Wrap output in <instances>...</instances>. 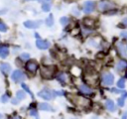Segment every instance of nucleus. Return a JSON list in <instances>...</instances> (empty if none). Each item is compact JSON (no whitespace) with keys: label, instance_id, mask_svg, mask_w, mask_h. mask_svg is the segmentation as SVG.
<instances>
[{"label":"nucleus","instance_id":"19","mask_svg":"<svg viewBox=\"0 0 127 119\" xmlns=\"http://www.w3.org/2000/svg\"><path fill=\"white\" fill-rule=\"evenodd\" d=\"M125 67H127V61H125V60H120L116 65V68L118 70H121V69H123Z\"/></svg>","mask_w":127,"mask_h":119},{"label":"nucleus","instance_id":"31","mask_svg":"<svg viewBox=\"0 0 127 119\" xmlns=\"http://www.w3.org/2000/svg\"><path fill=\"white\" fill-rule=\"evenodd\" d=\"M31 115H33V116H37V111L36 110H31Z\"/></svg>","mask_w":127,"mask_h":119},{"label":"nucleus","instance_id":"2","mask_svg":"<svg viewBox=\"0 0 127 119\" xmlns=\"http://www.w3.org/2000/svg\"><path fill=\"white\" fill-rule=\"evenodd\" d=\"M71 101L78 107H81V108H86L90 105V101L82 96H78V95H75V96H71Z\"/></svg>","mask_w":127,"mask_h":119},{"label":"nucleus","instance_id":"41","mask_svg":"<svg viewBox=\"0 0 127 119\" xmlns=\"http://www.w3.org/2000/svg\"><path fill=\"white\" fill-rule=\"evenodd\" d=\"M0 119H2V115L1 114H0Z\"/></svg>","mask_w":127,"mask_h":119},{"label":"nucleus","instance_id":"14","mask_svg":"<svg viewBox=\"0 0 127 119\" xmlns=\"http://www.w3.org/2000/svg\"><path fill=\"white\" fill-rule=\"evenodd\" d=\"M78 88H79V90H80L81 93H84V94H91V93H92L91 88H89V87H88L87 85H85V84H80V85L78 86Z\"/></svg>","mask_w":127,"mask_h":119},{"label":"nucleus","instance_id":"26","mask_svg":"<svg viewBox=\"0 0 127 119\" xmlns=\"http://www.w3.org/2000/svg\"><path fill=\"white\" fill-rule=\"evenodd\" d=\"M0 31L1 32H6L7 31V26L5 23H3L2 21H0Z\"/></svg>","mask_w":127,"mask_h":119},{"label":"nucleus","instance_id":"18","mask_svg":"<svg viewBox=\"0 0 127 119\" xmlns=\"http://www.w3.org/2000/svg\"><path fill=\"white\" fill-rule=\"evenodd\" d=\"M83 24H84L86 27H88V28H91V27H93V26H94V21H93L92 19H89V18H85V19L83 20Z\"/></svg>","mask_w":127,"mask_h":119},{"label":"nucleus","instance_id":"30","mask_svg":"<svg viewBox=\"0 0 127 119\" xmlns=\"http://www.w3.org/2000/svg\"><path fill=\"white\" fill-rule=\"evenodd\" d=\"M120 36L123 37V38H125V39H127V32H122V33L120 34Z\"/></svg>","mask_w":127,"mask_h":119},{"label":"nucleus","instance_id":"9","mask_svg":"<svg viewBox=\"0 0 127 119\" xmlns=\"http://www.w3.org/2000/svg\"><path fill=\"white\" fill-rule=\"evenodd\" d=\"M97 75L95 73H87L85 74V80L88 84H91V85H94L96 84L97 82Z\"/></svg>","mask_w":127,"mask_h":119},{"label":"nucleus","instance_id":"42","mask_svg":"<svg viewBox=\"0 0 127 119\" xmlns=\"http://www.w3.org/2000/svg\"><path fill=\"white\" fill-rule=\"evenodd\" d=\"M38 1H41V0H38Z\"/></svg>","mask_w":127,"mask_h":119},{"label":"nucleus","instance_id":"5","mask_svg":"<svg viewBox=\"0 0 127 119\" xmlns=\"http://www.w3.org/2000/svg\"><path fill=\"white\" fill-rule=\"evenodd\" d=\"M38 67H39V65H38V63H37L35 60H28V61L26 62V64H25V68H26L29 72L33 73V74L37 71Z\"/></svg>","mask_w":127,"mask_h":119},{"label":"nucleus","instance_id":"20","mask_svg":"<svg viewBox=\"0 0 127 119\" xmlns=\"http://www.w3.org/2000/svg\"><path fill=\"white\" fill-rule=\"evenodd\" d=\"M46 24H47L49 27L53 26V24H54V17H53V14H50V15L48 16V18H47V20H46Z\"/></svg>","mask_w":127,"mask_h":119},{"label":"nucleus","instance_id":"38","mask_svg":"<svg viewBox=\"0 0 127 119\" xmlns=\"http://www.w3.org/2000/svg\"><path fill=\"white\" fill-rule=\"evenodd\" d=\"M126 96H127V92H124V94L122 95V97H124V98H125Z\"/></svg>","mask_w":127,"mask_h":119},{"label":"nucleus","instance_id":"22","mask_svg":"<svg viewBox=\"0 0 127 119\" xmlns=\"http://www.w3.org/2000/svg\"><path fill=\"white\" fill-rule=\"evenodd\" d=\"M22 88H23V89H24V90H25V91H26L27 93H29V94H30V95L32 96V98L34 97V95H33L32 91L30 90V88L28 87V85H27V84H25V83H22Z\"/></svg>","mask_w":127,"mask_h":119},{"label":"nucleus","instance_id":"8","mask_svg":"<svg viewBox=\"0 0 127 119\" xmlns=\"http://www.w3.org/2000/svg\"><path fill=\"white\" fill-rule=\"evenodd\" d=\"M36 46L38 49L40 50H47L50 47V42L46 41V40H42V39H38L36 42Z\"/></svg>","mask_w":127,"mask_h":119},{"label":"nucleus","instance_id":"1","mask_svg":"<svg viewBox=\"0 0 127 119\" xmlns=\"http://www.w3.org/2000/svg\"><path fill=\"white\" fill-rule=\"evenodd\" d=\"M56 65H45V66H42L41 69H40V73H41V76L43 78H52L55 73H56Z\"/></svg>","mask_w":127,"mask_h":119},{"label":"nucleus","instance_id":"28","mask_svg":"<svg viewBox=\"0 0 127 119\" xmlns=\"http://www.w3.org/2000/svg\"><path fill=\"white\" fill-rule=\"evenodd\" d=\"M118 105L119 106H123L124 105V97H121L118 99Z\"/></svg>","mask_w":127,"mask_h":119},{"label":"nucleus","instance_id":"35","mask_svg":"<svg viewBox=\"0 0 127 119\" xmlns=\"http://www.w3.org/2000/svg\"><path fill=\"white\" fill-rule=\"evenodd\" d=\"M12 103H13V104H17V103H18V101H17L16 99H13V100H12Z\"/></svg>","mask_w":127,"mask_h":119},{"label":"nucleus","instance_id":"32","mask_svg":"<svg viewBox=\"0 0 127 119\" xmlns=\"http://www.w3.org/2000/svg\"><path fill=\"white\" fill-rule=\"evenodd\" d=\"M2 102H7V96H2Z\"/></svg>","mask_w":127,"mask_h":119},{"label":"nucleus","instance_id":"11","mask_svg":"<svg viewBox=\"0 0 127 119\" xmlns=\"http://www.w3.org/2000/svg\"><path fill=\"white\" fill-rule=\"evenodd\" d=\"M38 95H39L40 97L44 98L45 100H50V99L52 98V93H51V91H50L49 89H42V90L38 93Z\"/></svg>","mask_w":127,"mask_h":119},{"label":"nucleus","instance_id":"17","mask_svg":"<svg viewBox=\"0 0 127 119\" xmlns=\"http://www.w3.org/2000/svg\"><path fill=\"white\" fill-rule=\"evenodd\" d=\"M105 105H106V108H107V109H108L109 111H111V112L115 111V105H114V102H113L112 100L108 99V100L106 101Z\"/></svg>","mask_w":127,"mask_h":119},{"label":"nucleus","instance_id":"23","mask_svg":"<svg viewBox=\"0 0 127 119\" xmlns=\"http://www.w3.org/2000/svg\"><path fill=\"white\" fill-rule=\"evenodd\" d=\"M16 96H17L18 99H24V98L26 97V95H25V90H24V91L19 90V91L16 93Z\"/></svg>","mask_w":127,"mask_h":119},{"label":"nucleus","instance_id":"25","mask_svg":"<svg viewBox=\"0 0 127 119\" xmlns=\"http://www.w3.org/2000/svg\"><path fill=\"white\" fill-rule=\"evenodd\" d=\"M42 9H43V11L48 12V11L51 10V5H50L49 3H44V4L42 5Z\"/></svg>","mask_w":127,"mask_h":119},{"label":"nucleus","instance_id":"10","mask_svg":"<svg viewBox=\"0 0 127 119\" xmlns=\"http://www.w3.org/2000/svg\"><path fill=\"white\" fill-rule=\"evenodd\" d=\"M41 22L42 21H26L24 22V26L30 29H37L41 25Z\"/></svg>","mask_w":127,"mask_h":119},{"label":"nucleus","instance_id":"13","mask_svg":"<svg viewBox=\"0 0 127 119\" xmlns=\"http://www.w3.org/2000/svg\"><path fill=\"white\" fill-rule=\"evenodd\" d=\"M57 79H58L61 83L65 84V83L67 82V80H68V77H67L66 73H64V72H61V73H59V74H58Z\"/></svg>","mask_w":127,"mask_h":119},{"label":"nucleus","instance_id":"7","mask_svg":"<svg viewBox=\"0 0 127 119\" xmlns=\"http://www.w3.org/2000/svg\"><path fill=\"white\" fill-rule=\"evenodd\" d=\"M95 8V4L92 1H86L83 4V12L84 13H91Z\"/></svg>","mask_w":127,"mask_h":119},{"label":"nucleus","instance_id":"43","mask_svg":"<svg viewBox=\"0 0 127 119\" xmlns=\"http://www.w3.org/2000/svg\"><path fill=\"white\" fill-rule=\"evenodd\" d=\"M48 1H49V0H48Z\"/></svg>","mask_w":127,"mask_h":119},{"label":"nucleus","instance_id":"37","mask_svg":"<svg viewBox=\"0 0 127 119\" xmlns=\"http://www.w3.org/2000/svg\"><path fill=\"white\" fill-rule=\"evenodd\" d=\"M56 93H57V95H63V92H61V91H58Z\"/></svg>","mask_w":127,"mask_h":119},{"label":"nucleus","instance_id":"3","mask_svg":"<svg viewBox=\"0 0 127 119\" xmlns=\"http://www.w3.org/2000/svg\"><path fill=\"white\" fill-rule=\"evenodd\" d=\"M115 8V4L109 0H101L98 3V9L100 11H107Z\"/></svg>","mask_w":127,"mask_h":119},{"label":"nucleus","instance_id":"27","mask_svg":"<svg viewBox=\"0 0 127 119\" xmlns=\"http://www.w3.org/2000/svg\"><path fill=\"white\" fill-rule=\"evenodd\" d=\"M60 21H61V24H62V25H66V23H67L68 19H67L66 17H62Z\"/></svg>","mask_w":127,"mask_h":119},{"label":"nucleus","instance_id":"34","mask_svg":"<svg viewBox=\"0 0 127 119\" xmlns=\"http://www.w3.org/2000/svg\"><path fill=\"white\" fill-rule=\"evenodd\" d=\"M122 119H127V112H125V113L123 114V116H122Z\"/></svg>","mask_w":127,"mask_h":119},{"label":"nucleus","instance_id":"36","mask_svg":"<svg viewBox=\"0 0 127 119\" xmlns=\"http://www.w3.org/2000/svg\"><path fill=\"white\" fill-rule=\"evenodd\" d=\"M123 23H124L125 25H127V18H125V19H123Z\"/></svg>","mask_w":127,"mask_h":119},{"label":"nucleus","instance_id":"39","mask_svg":"<svg viewBox=\"0 0 127 119\" xmlns=\"http://www.w3.org/2000/svg\"><path fill=\"white\" fill-rule=\"evenodd\" d=\"M112 91H113V92H119V91H118L117 89H115V88H113V89H112Z\"/></svg>","mask_w":127,"mask_h":119},{"label":"nucleus","instance_id":"4","mask_svg":"<svg viewBox=\"0 0 127 119\" xmlns=\"http://www.w3.org/2000/svg\"><path fill=\"white\" fill-rule=\"evenodd\" d=\"M101 80H102V83L104 84V85H106V86H108V85H111L112 83H113V81H114V76H113V74L111 73V72H104L103 74H102V76H101Z\"/></svg>","mask_w":127,"mask_h":119},{"label":"nucleus","instance_id":"24","mask_svg":"<svg viewBox=\"0 0 127 119\" xmlns=\"http://www.w3.org/2000/svg\"><path fill=\"white\" fill-rule=\"evenodd\" d=\"M117 86L119 88H124V86H125V79L124 78H120L117 81Z\"/></svg>","mask_w":127,"mask_h":119},{"label":"nucleus","instance_id":"40","mask_svg":"<svg viewBox=\"0 0 127 119\" xmlns=\"http://www.w3.org/2000/svg\"><path fill=\"white\" fill-rule=\"evenodd\" d=\"M35 36H36L38 39H40V36H39V34H37V33H36V34H35Z\"/></svg>","mask_w":127,"mask_h":119},{"label":"nucleus","instance_id":"15","mask_svg":"<svg viewBox=\"0 0 127 119\" xmlns=\"http://www.w3.org/2000/svg\"><path fill=\"white\" fill-rule=\"evenodd\" d=\"M0 70H1L3 73L7 74V73H9L10 70H11V65L8 64V63H1V64H0Z\"/></svg>","mask_w":127,"mask_h":119},{"label":"nucleus","instance_id":"29","mask_svg":"<svg viewBox=\"0 0 127 119\" xmlns=\"http://www.w3.org/2000/svg\"><path fill=\"white\" fill-rule=\"evenodd\" d=\"M29 57H30V56H29L28 54H22V55H21V59H23V60H28Z\"/></svg>","mask_w":127,"mask_h":119},{"label":"nucleus","instance_id":"6","mask_svg":"<svg viewBox=\"0 0 127 119\" xmlns=\"http://www.w3.org/2000/svg\"><path fill=\"white\" fill-rule=\"evenodd\" d=\"M11 77H12V80H13V81H15V82H21V81L24 80L25 75H24V73H23L21 70L17 69V70H15V71H13Z\"/></svg>","mask_w":127,"mask_h":119},{"label":"nucleus","instance_id":"12","mask_svg":"<svg viewBox=\"0 0 127 119\" xmlns=\"http://www.w3.org/2000/svg\"><path fill=\"white\" fill-rule=\"evenodd\" d=\"M9 55V48L6 45H0V58L5 59Z\"/></svg>","mask_w":127,"mask_h":119},{"label":"nucleus","instance_id":"21","mask_svg":"<svg viewBox=\"0 0 127 119\" xmlns=\"http://www.w3.org/2000/svg\"><path fill=\"white\" fill-rule=\"evenodd\" d=\"M117 48H118V51H119L120 55H122V56H126V52H125V49H124V47L122 46V44L118 43V46H117Z\"/></svg>","mask_w":127,"mask_h":119},{"label":"nucleus","instance_id":"16","mask_svg":"<svg viewBox=\"0 0 127 119\" xmlns=\"http://www.w3.org/2000/svg\"><path fill=\"white\" fill-rule=\"evenodd\" d=\"M39 108L41 110H44V111H54V109L52 108V106L49 105L48 103H40L39 104Z\"/></svg>","mask_w":127,"mask_h":119},{"label":"nucleus","instance_id":"33","mask_svg":"<svg viewBox=\"0 0 127 119\" xmlns=\"http://www.w3.org/2000/svg\"><path fill=\"white\" fill-rule=\"evenodd\" d=\"M6 13V9H3V10H0V15H3Z\"/></svg>","mask_w":127,"mask_h":119}]
</instances>
